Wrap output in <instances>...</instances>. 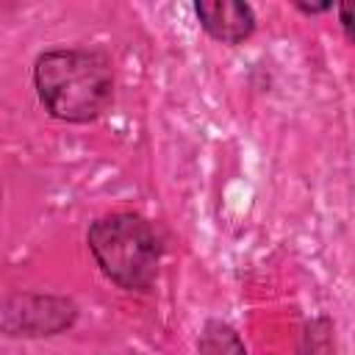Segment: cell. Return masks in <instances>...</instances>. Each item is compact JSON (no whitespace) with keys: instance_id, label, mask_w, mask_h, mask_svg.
<instances>
[{"instance_id":"cell-1","label":"cell","mask_w":355,"mask_h":355,"mask_svg":"<svg viewBox=\"0 0 355 355\" xmlns=\"http://www.w3.org/2000/svg\"><path fill=\"white\" fill-rule=\"evenodd\" d=\"M33 89L53 119L86 125L114 103V67L94 47H53L33 61Z\"/></svg>"},{"instance_id":"cell-2","label":"cell","mask_w":355,"mask_h":355,"mask_svg":"<svg viewBox=\"0 0 355 355\" xmlns=\"http://www.w3.org/2000/svg\"><path fill=\"white\" fill-rule=\"evenodd\" d=\"M86 244L114 286L144 294L158 280L164 244L150 219L130 211L105 214L89 225Z\"/></svg>"},{"instance_id":"cell-3","label":"cell","mask_w":355,"mask_h":355,"mask_svg":"<svg viewBox=\"0 0 355 355\" xmlns=\"http://www.w3.org/2000/svg\"><path fill=\"white\" fill-rule=\"evenodd\" d=\"M78 316V308L67 297L53 294H17L6 300L3 330L8 336H55L69 330Z\"/></svg>"},{"instance_id":"cell-4","label":"cell","mask_w":355,"mask_h":355,"mask_svg":"<svg viewBox=\"0 0 355 355\" xmlns=\"http://www.w3.org/2000/svg\"><path fill=\"white\" fill-rule=\"evenodd\" d=\"M194 14L202 31L222 44H241L255 31V11L247 3L236 0H202L194 3Z\"/></svg>"},{"instance_id":"cell-5","label":"cell","mask_w":355,"mask_h":355,"mask_svg":"<svg viewBox=\"0 0 355 355\" xmlns=\"http://www.w3.org/2000/svg\"><path fill=\"white\" fill-rule=\"evenodd\" d=\"M197 355H247V347L227 322L208 319L197 338Z\"/></svg>"},{"instance_id":"cell-6","label":"cell","mask_w":355,"mask_h":355,"mask_svg":"<svg viewBox=\"0 0 355 355\" xmlns=\"http://www.w3.org/2000/svg\"><path fill=\"white\" fill-rule=\"evenodd\" d=\"M336 11H338V22H341V31H344L347 42L355 47V0L338 3Z\"/></svg>"},{"instance_id":"cell-7","label":"cell","mask_w":355,"mask_h":355,"mask_svg":"<svg viewBox=\"0 0 355 355\" xmlns=\"http://www.w3.org/2000/svg\"><path fill=\"white\" fill-rule=\"evenodd\" d=\"M294 8L302 11V14H311V17H313V14H324V11H330L333 3H302V0H297Z\"/></svg>"}]
</instances>
